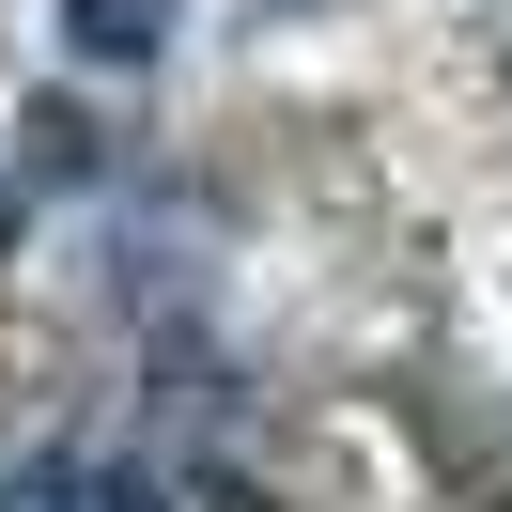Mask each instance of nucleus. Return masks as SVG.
Here are the masks:
<instances>
[{
	"mask_svg": "<svg viewBox=\"0 0 512 512\" xmlns=\"http://www.w3.org/2000/svg\"><path fill=\"white\" fill-rule=\"evenodd\" d=\"M78 47H94V63H156L171 16H156V0H78Z\"/></svg>",
	"mask_w": 512,
	"mask_h": 512,
	"instance_id": "1",
	"label": "nucleus"
}]
</instances>
